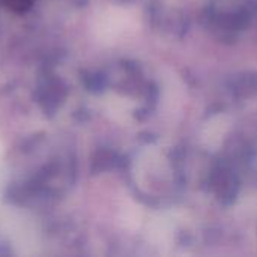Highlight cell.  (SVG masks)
<instances>
[{
	"label": "cell",
	"mask_w": 257,
	"mask_h": 257,
	"mask_svg": "<svg viewBox=\"0 0 257 257\" xmlns=\"http://www.w3.org/2000/svg\"><path fill=\"white\" fill-rule=\"evenodd\" d=\"M0 2L6 9L12 11L15 14H23L32 8L35 0H0Z\"/></svg>",
	"instance_id": "obj_1"
}]
</instances>
